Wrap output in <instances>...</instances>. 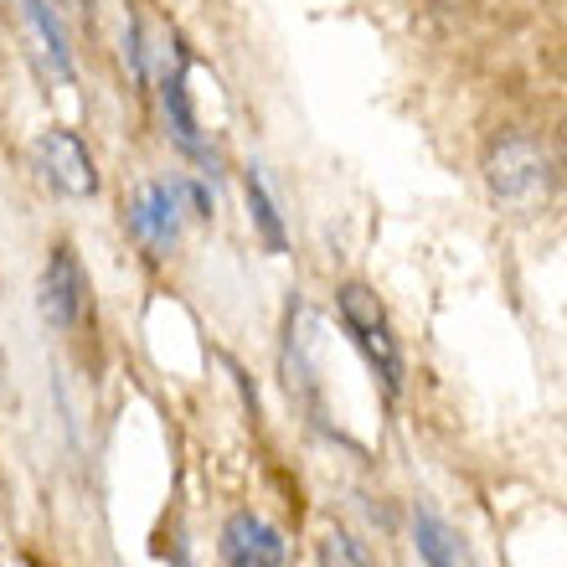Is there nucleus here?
<instances>
[{"instance_id": "obj_1", "label": "nucleus", "mask_w": 567, "mask_h": 567, "mask_svg": "<svg viewBox=\"0 0 567 567\" xmlns=\"http://www.w3.org/2000/svg\"><path fill=\"white\" fill-rule=\"evenodd\" d=\"M336 310H341L346 336L357 341V351L367 357V367L382 377L388 398H398V392H403V351H398V341H392L388 310L377 305V295L367 289V284H346L341 295H336Z\"/></svg>"}, {"instance_id": "obj_2", "label": "nucleus", "mask_w": 567, "mask_h": 567, "mask_svg": "<svg viewBox=\"0 0 567 567\" xmlns=\"http://www.w3.org/2000/svg\"><path fill=\"white\" fill-rule=\"evenodd\" d=\"M485 176H491V192L511 207H537L542 196L553 192V161H547V150L537 140H522L511 135L491 150V161H485Z\"/></svg>"}, {"instance_id": "obj_3", "label": "nucleus", "mask_w": 567, "mask_h": 567, "mask_svg": "<svg viewBox=\"0 0 567 567\" xmlns=\"http://www.w3.org/2000/svg\"><path fill=\"white\" fill-rule=\"evenodd\" d=\"M181 181H145L130 202V233L145 243L155 258H165L176 248V233H181Z\"/></svg>"}, {"instance_id": "obj_4", "label": "nucleus", "mask_w": 567, "mask_h": 567, "mask_svg": "<svg viewBox=\"0 0 567 567\" xmlns=\"http://www.w3.org/2000/svg\"><path fill=\"white\" fill-rule=\"evenodd\" d=\"M83 295H89V284H83V269H78V254L68 243L52 248L42 269V289H37V310L52 330H73L78 315H83Z\"/></svg>"}, {"instance_id": "obj_5", "label": "nucleus", "mask_w": 567, "mask_h": 567, "mask_svg": "<svg viewBox=\"0 0 567 567\" xmlns=\"http://www.w3.org/2000/svg\"><path fill=\"white\" fill-rule=\"evenodd\" d=\"M37 165H42V176L52 181L62 196H93L99 192L93 155L73 130H47V135L37 140Z\"/></svg>"}, {"instance_id": "obj_6", "label": "nucleus", "mask_w": 567, "mask_h": 567, "mask_svg": "<svg viewBox=\"0 0 567 567\" xmlns=\"http://www.w3.org/2000/svg\"><path fill=\"white\" fill-rule=\"evenodd\" d=\"M161 109H165V124H171V140H176L186 155L207 161V140L196 130V114H192V99H186V52L171 42L165 52V68H161Z\"/></svg>"}, {"instance_id": "obj_7", "label": "nucleus", "mask_w": 567, "mask_h": 567, "mask_svg": "<svg viewBox=\"0 0 567 567\" xmlns=\"http://www.w3.org/2000/svg\"><path fill=\"white\" fill-rule=\"evenodd\" d=\"M223 563L227 567H284V537L264 516L238 511L223 526Z\"/></svg>"}, {"instance_id": "obj_8", "label": "nucleus", "mask_w": 567, "mask_h": 567, "mask_svg": "<svg viewBox=\"0 0 567 567\" xmlns=\"http://www.w3.org/2000/svg\"><path fill=\"white\" fill-rule=\"evenodd\" d=\"M16 11L27 21L31 42H37V52L47 58V68H52L62 83H73V47H68V31H62L58 11H52L47 0H16Z\"/></svg>"}, {"instance_id": "obj_9", "label": "nucleus", "mask_w": 567, "mask_h": 567, "mask_svg": "<svg viewBox=\"0 0 567 567\" xmlns=\"http://www.w3.org/2000/svg\"><path fill=\"white\" fill-rule=\"evenodd\" d=\"M413 542H419V557L429 567H475V563H470L464 537L444 522V516H439V511H429V506L413 511Z\"/></svg>"}, {"instance_id": "obj_10", "label": "nucleus", "mask_w": 567, "mask_h": 567, "mask_svg": "<svg viewBox=\"0 0 567 567\" xmlns=\"http://www.w3.org/2000/svg\"><path fill=\"white\" fill-rule=\"evenodd\" d=\"M248 207H254V223L264 233V243H269L274 254H284V223H279V212H274V196L264 186V176H258V165L248 171Z\"/></svg>"}, {"instance_id": "obj_11", "label": "nucleus", "mask_w": 567, "mask_h": 567, "mask_svg": "<svg viewBox=\"0 0 567 567\" xmlns=\"http://www.w3.org/2000/svg\"><path fill=\"white\" fill-rule=\"evenodd\" d=\"M320 563L326 567H367V553H361V542L351 537V532H330L326 537V547H320Z\"/></svg>"}, {"instance_id": "obj_12", "label": "nucleus", "mask_w": 567, "mask_h": 567, "mask_svg": "<svg viewBox=\"0 0 567 567\" xmlns=\"http://www.w3.org/2000/svg\"><path fill=\"white\" fill-rule=\"evenodd\" d=\"M171 563H176V567H192V553H186V542H176V547H171Z\"/></svg>"}]
</instances>
